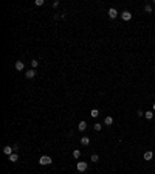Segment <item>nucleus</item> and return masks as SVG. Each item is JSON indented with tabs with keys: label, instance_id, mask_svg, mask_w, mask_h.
I'll return each instance as SVG.
<instances>
[{
	"label": "nucleus",
	"instance_id": "nucleus-1",
	"mask_svg": "<svg viewBox=\"0 0 155 174\" xmlns=\"http://www.w3.org/2000/svg\"><path fill=\"white\" fill-rule=\"evenodd\" d=\"M53 160H51V157H48V156H42L41 159H39V163L41 165H50Z\"/></svg>",
	"mask_w": 155,
	"mask_h": 174
},
{
	"label": "nucleus",
	"instance_id": "nucleus-2",
	"mask_svg": "<svg viewBox=\"0 0 155 174\" xmlns=\"http://www.w3.org/2000/svg\"><path fill=\"white\" fill-rule=\"evenodd\" d=\"M76 168H78V171H79V173H84V171L87 170V163H85V162H78Z\"/></svg>",
	"mask_w": 155,
	"mask_h": 174
},
{
	"label": "nucleus",
	"instance_id": "nucleus-3",
	"mask_svg": "<svg viewBox=\"0 0 155 174\" xmlns=\"http://www.w3.org/2000/svg\"><path fill=\"white\" fill-rule=\"evenodd\" d=\"M121 17H122V20H126V22H129L130 19H132V14H130L129 11H122V13H121Z\"/></svg>",
	"mask_w": 155,
	"mask_h": 174
},
{
	"label": "nucleus",
	"instance_id": "nucleus-4",
	"mask_svg": "<svg viewBox=\"0 0 155 174\" xmlns=\"http://www.w3.org/2000/svg\"><path fill=\"white\" fill-rule=\"evenodd\" d=\"M116 16H118V11H116L115 8H109V17H110V19H115Z\"/></svg>",
	"mask_w": 155,
	"mask_h": 174
},
{
	"label": "nucleus",
	"instance_id": "nucleus-5",
	"mask_svg": "<svg viewBox=\"0 0 155 174\" xmlns=\"http://www.w3.org/2000/svg\"><path fill=\"white\" fill-rule=\"evenodd\" d=\"M25 76H26L28 79H33L34 76H36V70H28V72L25 73Z\"/></svg>",
	"mask_w": 155,
	"mask_h": 174
},
{
	"label": "nucleus",
	"instance_id": "nucleus-6",
	"mask_svg": "<svg viewBox=\"0 0 155 174\" xmlns=\"http://www.w3.org/2000/svg\"><path fill=\"white\" fill-rule=\"evenodd\" d=\"M23 68H25V65H23V62H22V61H17V62H16V70L22 72Z\"/></svg>",
	"mask_w": 155,
	"mask_h": 174
},
{
	"label": "nucleus",
	"instance_id": "nucleus-7",
	"mask_svg": "<svg viewBox=\"0 0 155 174\" xmlns=\"http://www.w3.org/2000/svg\"><path fill=\"white\" fill-rule=\"evenodd\" d=\"M143 157H144V160H151L152 157H154V154H152V151H146Z\"/></svg>",
	"mask_w": 155,
	"mask_h": 174
},
{
	"label": "nucleus",
	"instance_id": "nucleus-8",
	"mask_svg": "<svg viewBox=\"0 0 155 174\" xmlns=\"http://www.w3.org/2000/svg\"><path fill=\"white\" fill-rule=\"evenodd\" d=\"M78 129H79V131H85V129H87V123H85V121H81L79 124H78Z\"/></svg>",
	"mask_w": 155,
	"mask_h": 174
},
{
	"label": "nucleus",
	"instance_id": "nucleus-9",
	"mask_svg": "<svg viewBox=\"0 0 155 174\" xmlns=\"http://www.w3.org/2000/svg\"><path fill=\"white\" fill-rule=\"evenodd\" d=\"M3 152L6 154V156H11V154H12V148H11V146H5V148H3Z\"/></svg>",
	"mask_w": 155,
	"mask_h": 174
},
{
	"label": "nucleus",
	"instance_id": "nucleus-10",
	"mask_svg": "<svg viewBox=\"0 0 155 174\" xmlns=\"http://www.w3.org/2000/svg\"><path fill=\"white\" fill-rule=\"evenodd\" d=\"M81 144H84V146L90 144V138H89V137H82V138H81Z\"/></svg>",
	"mask_w": 155,
	"mask_h": 174
},
{
	"label": "nucleus",
	"instance_id": "nucleus-11",
	"mask_svg": "<svg viewBox=\"0 0 155 174\" xmlns=\"http://www.w3.org/2000/svg\"><path fill=\"white\" fill-rule=\"evenodd\" d=\"M112 123H113V118H112V117H106V120H104V124H107V126H110Z\"/></svg>",
	"mask_w": 155,
	"mask_h": 174
},
{
	"label": "nucleus",
	"instance_id": "nucleus-12",
	"mask_svg": "<svg viewBox=\"0 0 155 174\" xmlns=\"http://www.w3.org/2000/svg\"><path fill=\"white\" fill-rule=\"evenodd\" d=\"M90 115H92L93 118H96V117L99 115V110H98V109H92V110H90Z\"/></svg>",
	"mask_w": 155,
	"mask_h": 174
},
{
	"label": "nucleus",
	"instance_id": "nucleus-13",
	"mask_svg": "<svg viewBox=\"0 0 155 174\" xmlns=\"http://www.w3.org/2000/svg\"><path fill=\"white\" fill-rule=\"evenodd\" d=\"M9 160H11V162H17L19 156H17V154H11V156H9Z\"/></svg>",
	"mask_w": 155,
	"mask_h": 174
},
{
	"label": "nucleus",
	"instance_id": "nucleus-14",
	"mask_svg": "<svg viewBox=\"0 0 155 174\" xmlns=\"http://www.w3.org/2000/svg\"><path fill=\"white\" fill-rule=\"evenodd\" d=\"M154 118V112H146V120H152Z\"/></svg>",
	"mask_w": 155,
	"mask_h": 174
},
{
	"label": "nucleus",
	"instance_id": "nucleus-15",
	"mask_svg": "<svg viewBox=\"0 0 155 174\" xmlns=\"http://www.w3.org/2000/svg\"><path fill=\"white\" fill-rule=\"evenodd\" d=\"M79 156H81V151H78V149L73 151V157H74V159H79Z\"/></svg>",
	"mask_w": 155,
	"mask_h": 174
},
{
	"label": "nucleus",
	"instance_id": "nucleus-16",
	"mask_svg": "<svg viewBox=\"0 0 155 174\" xmlns=\"http://www.w3.org/2000/svg\"><path fill=\"white\" fill-rule=\"evenodd\" d=\"M92 162H95V163H98V162H99V157L96 156V154H93V156H92Z\"/></svg>",
	"mask_w": 155,
	"mask_h": 174
},
{
	"label": "nucleus",
	"instance_id": "nucleus-17",
	"mask_svg": "<svg viewBox=\"0 0 155 174\" xmlns=\"http://www.w3.org/2000/svg\"><path fill=\"white\" fill-rule=\"evenodd\" d=\"M144 11H146V13H152V6H151V5H146V6H144Z\"/></svg>",
	"mask_w": 155,
	"mask_h": 174
},
{
	"label": "nucleus",
	"instance_id": "nucleus-18",
	"mask_svg": "<svg viewBox=\"0 0 155 174\" xmlns=\"http://www.w3.org/2000/svg\"><path fill=\"white\" fill-rule=\"evenodd\" d=\"M37 65H39V62H37L36 59H33V61H31V67H33V68H36Z\"/></svg>",
	"mask_w": 155,
	"mask_h": 174
},
{
	"label": "nucleus",
	"instance_id": "nucleus-19",
	"mask_svg": "<svg viewBox=\"0 0 155 174\" xmlns=\"http://www.w3.org/2000/svg\"><path fill=\"white\" fill-rule=\"evenodd\" d=\"M93 127H95V131H101V127H102V126H101L99 123H96V124H95Z\"/></svg>",
	"mask_w": 155,
	"mask_h": 174
},
{
	"label": "nucleus",
	"instance_id": "nucleus-20",
	"mask_svg": "<svg viewBox=\"0 0 155 174\" xmlns=\"http://www.w3.org/2000/svg\"><path fill=\"white\" fill-rule=\"evenodd\" d=\"M36 5L37 6H42V5H44V0H36Z\"/></svg>",
	"mask_w": 155,
	"mask_h": 174
},
{
	"label": "nucleus",
	"instance_id": "nucleus-21",
	"mask_svg": "<svg viewBox=\"0 0 155 174\" xmlns=\"http://www.w3.org/2000/svg\"><path fill=\"white\" fill-rule=\"evenodd\" d=\"M154 112H155V103H154Z\"/></svg>",
	"mask_w": 155,
	"mask_h": 174
}]
</instances>
